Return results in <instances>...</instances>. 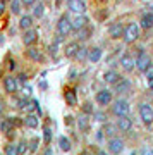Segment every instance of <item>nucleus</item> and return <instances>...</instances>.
<instances>
[{
  "instance_id": "nucleus-1",
  "label": "nucleus",
  "mask_w": 153,
  "mask_h": 155,
  "mask_svg": "<svg viewBox=\"0 0 153 155\" xmlns=\"http://www.w3.org/2000/svg\"><path fill=\"white\" fill-rule=\"evenodd\" d=\"M139 36H141V26H139L138 22H129L126 26V29H124L122 40H124L127 45H131V43H134Z\"/></svg>"
},
{
  "instance_id": "nucleus-2",
  "label": "nucleus",
  "mask_w": 153,
  "mask_h": 155,
  "mask_svg": "<svg viewBox=\"0 0 153 155\" xmlns=\"http://www.w3.org/2000/svg\"><path fill=\"white\" fill-rule=\"evenodd\" d=\"M72 31V24H71V17L67 16V14H62L57 22V33L60 36H67V35Z\"/></svg>"
},
{
  "instance_id": "nucleus-3",
  "label": "nucleus",
  "mask_w": 153,
  "mask_h": 155,
  "mask_svg": "<svg viewBox=\"0 0 153 155\" xmlns=\"http://www.w3.org/2000/svg\"><path fill=\"white\" fill-rule=\"evenodd\" d=\"M151 57L148 55L146 52L143 48H139V54H138V59H136V69L141 72H146V69L151 66Z\"/></svg>"
},
{
  "instance_id": "nucleus-4",
  "label": "nucleus",
  "mask_w": 153,
  "mask_h": 155,
  "mask_svg": "<svg viewBox=\"0 0 153 155\" xmlns=\"http://www.w3.org/2000/svg\"><path fill=\"white\" fill-rule=\"evenodd\" d=\"M112 112H114L117 117H122V116H127L129 114V102L124 98H119L114 102L112 105Z\"/></svg>"
},
{
  "instance_id": "nucleus-5",
  "label": "nucleus",
  "mask_w": 153,
  "mask_h": 155,
  "mask_svg": "<svg viewBox=\"0 0 153 155\" xmlns=\"http://www.w3.org/2000/svg\"><path fill=\"white\" fill-rule=\"evenodd\" d=\"M139 117H141V121L145 124H148V126L153 122V109L150 104H141L139 105Z\"/></svg>"
},
{
  "instance_id": "nucleus-6",
  "label": "nucleus",
  "mask_w": 153,
  "mask_h": 155,
  "mask_svg": "<svg viewBox=\"0 0 153 155\" xmlns=\"http://www.w3.org/2000/svg\"><path fill=\"white\" fill-rule=\"evenodd\" d=\"M67 9L74 14H84L88 7L84 4V0H67Z\"/></svg>"
},
{
  "instance_id": "nucleus-7",
  "label": "nucleus",
  "mask_w": 153,
  "mask_h": 155,
  "mask_svg": "<svg viewBox=\"0 0 153 155\" xmlns=\"http://www.w3.org/2000/svg\"><path fill=\"white\" fill-rule=\"evenodd\" d=\"M21 84H19V81H17V78L14 76H5L4 78V90H5L7 93H16L17 88H19Z\"/></svg>"
},
{
  "instance_id": "nucleus-8",
  "label": "nucleus",
  "mask_w": 153,
  "mask_h": 155,
  "mask_svg": "<svg viewBox=\"0 0 153 155\" xmlns=\"http://www.w3.org/2000/svg\"><path fill=\"white\" fill-rule=\"evenodd\" d=\"M109 152L112 155H119L124 152V141L120 138H110L109 140Z\"/></svg>"
},
{
  "instance_id": "nucleus-9",
  "label": "nucleus",
  "mask_w": 153,
  "mask_h": 155,
  "mask_svg": "<svg viewBox=\"0 0 153 155\" xmlns=\"http://www.w3.org/2000/svg\"><path fill=\"white\" fill-rule=\"evenodd\" d=\"M38 29H28V31H24V35H22V43L28 45V47H31V45H34L36 41H38Z\"/></svg>"
},
{
  "instance_id": "nucleus-10",
  "label": "nucleus",
  "mask_w": 153,
  "mask_h": 155,
  "mask_svg": "<svg viewBox=\"0 0 153 155\" xmlns=\"http://www.w3.org/2000/svg\"><path fill=\"white\" fill-rule=\"evenodd\" d=\"M96 104L98 105H110L112 104V91L110 90H100L96 93Z\"/></svg>"
},
{
  "instance_id": "nucleus-11",
  "label": "nucleus",
  "mask_w": 153,
  "mask_h": 155,
  "mask_svg": "<svg viewBox=\"0 0 153 155\" xmlns=\"http://www.w3.org/2000/svg\"><path fill=\"white\" fill-rule=\"evenodd\" d=\"M71 24H72V29H74V31H81L83 28H86L88 17L84 16V14H76V17L71 19Z\"/></svg>"
},
{
  "instance_id": "nucleus-12",
  "label": "nucleus",
  "mask_w": 153,
  "mask_h": 155,
  "mask_svg": "<svg viewBox=\"0 0 153 155\" xmlns=\"http://www.w3.org/2000/svg\"><path fill=\"white\" fill-rule=\"evenodd\" d=\"M124 26H122V22H114V24H110L109 26V35L110 38H122L124 36Z\"/></svg>"
},
{
  "instance_id": "nucleus-13",
  "label": "nucleus",
  "mask_w": 153,
  "mask_h": 155,
  "mask_svg": "<svg viewBox=\"0 0 153 155\" xmlns=\"http://www.w3.org/2000/svg\"><path fill=\"white\" fill-rule=\"evenodd\" d=\"M115 127L119 129L120 133H127V131H131L132 121H131L127 116H122V117H119V119H117V124H115Z\"/></svg>"
},
{
  "instance_id": "nucleus-14",
  "label": "nucleus",
  "mask_w": 153,
  "mask_h": 155,
  "mask_svg": "<svg viewBox=\"0 0 153 155\" xmlns=\"http://www.w3.org/2000/svg\"><path fill=\"white\" fill-rule=\"evenodd\" d=\"M120 67L126 72H131L134 67H136V61L132 55H122L120 57Z\"/></svg>"
},
{
  "instance_id": "nucleus-15",
  "label": "nucleus",
  "mask_w": 153,
  "mask_h": 155,
  "mask_svg": "<svg viewBox=\"0 0 153 155\" xmlns=\"http://www.w3.org/2000/svg\"><path fill=\"white\" fill-rule=\"evenodd\" d=\"M26 55L29 57L33 62H41L43 61V54H41V50L36 48V47H29V48L26 50Z\"/></svg>"
},
{
  "instance_id": "nucleus-16",
  "label": "nucleus",
  "mask_w": 153,
  "mask_h": 155,
  "mask_svg": "<svg viewBox=\"0 0 153 155\" xmlns=\"http://www.w3.org/2000/svg\"><path fill=\"white\" fill-rule=\"evenodd\" d=\"M81 48V45L77 43V41H71V43H67L66 45V48H64V55L66 57H76V54H77V50Z\"/></svg>"
},
{
  "instance_id": "nucleus-17",
  "label": "nucleus",
  "mask_w": 153,
  "mask_h": 155,
  "mask_svg": "<svg viewBox=\"0 0 153 155\" xmlns=\"http://www.w3.org/2000/svg\"><path fill=\"white\" fill-rule=\"evenodd\" d=\"M22 124H24L26 127H29V129H36L38 124H40V121H38V117L34 116V114H28V116L22 119Z\"/></svg>"
},
{
  "instance_id": "nucleus-18",
  "label": "nucleus",
  "mask_w": 153,
  "mask_h": 155,
  "mask_svg": "<svg viewBox=\"0 0 153 155\" xmlns=\"http://www.w3.org/2000/svg\"><path fill=\"white\" fill-rule=\"evenodd\" d=\"M103 79L109 84H117L122 78H120V74L117 71H107V72H105V76H103Z\"/></svg>"
},
{
  "instance_id": "nucleus-19",
  "label": "nucleus",
  "mask_w": 153,
  "mask_h": 155,
  "mask_svg": "<svg viewBox=\"0 0 153 155\" xmlns=\"http://www.w3.org/2000/svg\"><path fill=\"white\" fill-rule=\"evenodd\" d=\"M100 59H102V48H98V47H93V48L88 50V61L91 62V64L98 62Z\"/></svg>"
},
{
  "instance_id": "nucleus-20",
  "label": "nucleus",
  "mask_w": 153,
  "mask_h": 155,
  "mask_svg": "<svg viewBox=\"0 0 153 155\" xmlns=\"http://www.w3.org/2000/svg\"><path fill=\"white\" fill-rule=\"evenodd\" d=\"M139 26H141V29H150V28H153V14H150V12L143 14L141 21H139Z\"/></svg>"
},
{
  "instance_id": "nucleus-21",
  "label": "nucleus",
  "mask_w": 153,
  "mask_h": 155,
  "mask_svg": "<svg viewBox=\"0 0 153 155\" xmlns=\"http://www.w3.org/2000/svg\"><path fill=\"white\" fill-rule=\"evenodd\" d=\"M19 28H21L22 31L31 29L33 28V17L31 16H21V19H19Z\"/></svg>"
},
{
  "instance_id": "nucleus-22",
  "label": "nucleus",
  "mask_w": 153,
  "mask_h": 155,
  "mask_svg": "<svg viewBox=\"0 0 153 155\" xmlns=\"http://www.w3.org/2000/svg\"><path fill=\"white\" fill-rule=\"evenodd\" d=\"M64 97H66L67 105H71V107H76L77 105V97H76V91H74V90H67Z\"/></svg>"
},
{
  "instance_id": "nucleus-23",
  "label": "nucleus",
  "mask_w": 153,
  "mask_h": 155,
  "mask_svg": "<svg viewBox=\"0 0 153 155\" xmlns=\"http://www.w3.org/2000/svg\"><path fill=\"white\" fill-rule=\"evenodd\" d=\"M129 90H131V83H129L127 79H120L119 83L115 84V91H117V93H126Z\"/></svg>"
},
{
  "instance_id": "nucleus-24",
  "label": "nucleus",
  "mask_w": 153,
  "mask_h": 155,
  "mask_svg": "<svg viewBox=\"0 0 153 155\" xmlns=\"http://www.w3.org/2000/svg\"><path fill=\"white\" fill-rule=\"evenodd\" d=\"M12 126H14V122H12V117L11 119H4V121L0 122V131L2 133H12Z\"/></svg>"
},
{
  "instance_id": "nucleus-25",
  "label": "nucleus",
  "mask_w": 153,
  "mask_h": 155,
  "mask_svg": "<svg viewBox=\"0 0 153 155\" xmlns=\"http://www.w3.org/2000/svg\"><path fill=\"white\" fill-rule=\"evenodd\" d=\"M77 127H79L81 131H84V133L90 129V119H88L84 114H83V116H79V119H77Z\"/></svg>"
},
{
  "instance_id": "nucleus-26",
  "label": "nucleus",
  "mask_w": 153,
  "mask_h": 155,
  "mask_svg": "<svg viewBox=\"0 0 153 155\" xmlns=\"http://www.w3.org/2000/svg\"><path fill=\"white\" fill-rule=\"evenodd\" d=\"M59 147L64 150V152H71L72 143H71V140L67 138V136H60L59 138Z\"/></svg>"
},
{
  "instance_id": "nucleus-27",
  "label": "nucleus",
  "mask_w": 153,
  "mask_h": 155,
  "mask_svg": "<svg viewBox=\"0 0 153 155\" xmlns=\"http://www.w3.org/2000/svg\"><path fill=\"white\" fill-rule=\"evenodd\" d=\"M21 11H22V2L21 0H12L11 2V12L14 16H19Z\"/></svg>"
},
{
  "instance_id": "nucleus-28",
  "label": "nucleus",
  "mask_w": 153,
  "mask_h": 155,
  "mask_svg": "<svg viewBox=\"0 0 153 155\" xmlns=\"http://www.w3.org/2000/svg\"><path fill=\"white\" fill-rule=\"evenodd\" d=\"M21 152H19V145L16 143H11L5 147V155H19Z\"/></svg>"
},
{
  "instance_id": "nucleus-29",
  "label": "nucleus",
  "mask_w": 153,
  "mask_h": 155,
  "mask_svg": "<svg viewBox=\"0 0 153 155\" xmlns=\"http://www.w3.org/2000/svg\"><path fill=\"white\" fill-rule=\"evenodd\" d=\"M43 14H45V4H41V2H40V4H36V5H34L33 16L40 19V17H43Z\"/></svg>"
},
{
  "instance_id": "nucleus-30",
  "label": "nucleus",
  "mask_w": 153,
  "mask_h": 155,
  "mask_svg": "<svg viewBox=\"0 0 153 155\" xmlns=\"http://www.w3.org/2000/svg\"><path fill=\"white\" fill-rule=\"evenodd\" d=\"M88 50H90V48L81 47V48L77 50V54H76V57H74V59H77V61H84V59H88Z\"/></svg>"
},
{
  "instance_id": "nucleus-31",
  "label": "nucleus",
  "mask_w": 153,
  "mask_h": 155,
  "mask_svg": "<svg viewBox=\"0 0 153 155\" xmlns=\"http://www.w3.org/2000/svg\"><path fill=\"white\" fill-rule=\"evenodd\" d=\"M77 35H79L77 38H81V40H88V38H90V35H91V29H90V28H83L81 31H77Z\"/></svg>"
},
{
  "instance_id": "nucleus-32",
  "label": "nucleus",
  "mask_w": 153,
  "mask_h": 155,
  "mask_svg": "<svg viewBox=\"0 0 153 155\" xmlns=\"http://www.w3.org/2000/svg\"><path fill=\"white\" fill-rule=\"evenodd\" d=\"M43 140L47 145H50V141H52V129L50 127H45L43 129Z\"/></svg>"
},
{
  "instance_id": "nucleus-33",
  "label": "nucleus",
  "mask_w": 153,
  "mask_h": 155,
  "mask_svg": "<svg viewBox=\"0 0 153 155\" xmlns=\"http://www.w3.org/2000/svg\"><path fill=\"white\" fill-rule=\"evenodd\" d=\"M93 117H95V121H98V122H105V114L103 112H93Z\"/></svg>"
},
{
  "instance_id": "nucleus-34",
  "label": "nucleus",
  "mask_w": 153,
  "mask_h": 155,
  "mask_svg": "<svg viewBox=\"0 0 153 155\" xmlns=\"http://www.w3.org/2000/svg\"><path fill=\"white\" fill-rule=\"evenodd\" d=\"M57 45H59V43H52V45H50V48H48L50 55H55V54H57Z\"/></svg>"
},
{
  "instance_id": "nucleus-35",
  "label": "nucleus",
  "mask_w": 153,
  "mask_h": 155,
  "mask_svg": "<svg viewBox=\"0 0 153 155\" xmlns=\"http://www.w3.org/2000/svg\"><path fill=\"white\" fill-rule=\"evenodd\" d=\"M141 155H153V148H150V147H145V148L141 150Z\"/></svg>"
},
{
  "instance_id": "nucleus-36",
  "label": "nucleus",
  "mask_w": 153,
  "mask_h": 155,
  "mask_svg": "<svg viewBox=\"0 0 153 155\" xmlns=\"http://www.w3.org/2000/svg\"><path fill=\"white\" fill-rule=\"evenodd\" d=\"M145 74H146V79H150V78H153V64L150 67H148L146 69V72H145Z\"/></svg>"
},
{
  "instance_id": "nucleus-37",
  "label": "nucleus",
  "mask_w": 153,
  "mask_h": 155,
  "mask_svg": "<svg viewBox=\"0 0 153 155\" xmlns=\"http://www.w3.org/2000/svg\"><path fill=\"white\" fill-rule=\"evenodd\" d=\"M26 150H28V143H26V141H22V143H19V152H21V153H24Z\"/></svg>"
},
{
  "instance_id": "nucleus-38",
  "label": "nucleus",
  "mask_w": 153,
  "mask_h": 155,
  "mask_svg": "<svg viewBox=\"0 0 153 155\" xmlns=\"http://www.w3.org/2000/svg\"><path fill=\"white\" fill-rule=\"evenodd\" d=\"M84 112H88V114H90V112H95L93 109H91V104H90V102H86V104H84Z\"/></svg>"
},
{
  "instance_id": "nucleus-39",
  "label": "nucleus",
  "mask_w": 153,
  "mask_h": 155,
  "mask_svg": "<svg viewBox=\"0 0 153 155\" xmlns=\"http://www.w3.org/2000/svg\"><path fill=\"white\" fill-rule=\"evenodd\" d=\"M22 5H34L36 4V0H21Z\"/></svg>"
},
{
  "instance_id": "nucleus-40",
  "label": "nucleus",
  "mask_w": 153,
  "mask_h": 155,
  "mask_svg": "<svg viewBox=\"0 0 153 155\" xmlns=\"http://www.w3.org/2000/svg\"><path fill=\"white\" fill-rule=\"evenodd\" d=\"M26 79H28L26 74H19V76H17V81H19V84H22L24 81H26Z\"/></svg>"
},
{
  "instance_id": "nucleus-41",
  "label": "nucleus",
  "mask_w": 153,
  "mask_h": 155,
  "mask_svg": "<svg viewBox=\"0 0 153 155\" xmlns=\"http://www.w3.org/2000/svg\"><path fill=\"white\" fill-rule=\"evenodd\" d=\"M36 148H38V140L34 138L33 141H31V152H34V150H36Z\"/></svg>"
},
{
  "instance_id": "nucleus-42",
  "label": "nucleus",
  "mask_w": 153,
  "mask_h": 155,
  "mask_svg": "<svg viewBox=\"0 0 153 155\" xmlns=\"http://www.w3.org/2000/svg\"><path fill=\"white\" fill-rule=\"evenodd\" d=\"M9 69H11V71H14V69H16V61H14V59H11V61H9Z\"/></svg>"
},
{
  "instance_id": "nucleus-43",
  "label": "nucleus",
  "mask_w": 153,
  "mask_h": 155,
  "mask_svg": "<svg viewBox=\"0 0 153 155\" xmlns=\"http://www.w3.org/2000/svg\"><path fill=\"white\" fill-rule=\"evenodd\" d=\"M5 12V4H4V0H0V16Z\"/></svg>"
},
{
  "instance_id": "nucleus-44",
  "label": "nucleus",
  "mask_w": 153,
  "mask_h": 155,
  "mask_svg": "<svg viewBox=\"0 0 153 155\" xmlns=\"http://www.w3.org/2000/svg\"><path fill=\"white\" fill-rule=\"evenodd\" d=\"M112 131H114V127H112V126H109V127H107V136H109V134H114Z\"/></svg>"
},
{
  "instance_id": "nucleus-45",
  "label": "nucleus",
  "mask_w": 153,
  "mask_h": 155,
  "mask_svg": "<svg viewBox=\"0 0 153 155\" xmlns=\"http://www.w3.org/2000/svg\"><path fill=\"white\" fill-rule=\"evenodd\" d=\"M148 86L153 90V78H150V79H148Z\"/></svg>"
},
{
  "instance_id": "nucleus-46",
  "label": "nucleus",
  "mask_w": 153,
  "mask_h": 155,
  "mask_svg": "<svg viewBox=\"0 0 153 155\" xmlns=\"http://www.w3.org/2000/svg\"><path fill=\"white\" fill-rule=\"evenodd\" d=\"M4 109H5V105H4V102H2V100H0V114H2V112H4Z\"/></svg>"
},
{
  "instance_id": "nucleus-47",
  "label": "nucleus",
  "mask_w": 153,
  "mask_h": 155,
  "mask_svg": "<svg viewBox=\"0 0 153 155\" xmlns=\"http://www.w3.org/2000/svg\"><path fill=\"white\" fill-rule=\"evenodd\" d=\"M24 91H26V93L29 95V93H31V88H29V86H24Z\"/></svg>"
},
{
  "instance_id": "nucleus-48",
  "label": "nucleus",
  "mask_w": 153,
  "mask_h": 155,
  "mask_svg": "<svg viewBox=\"0 0 153 155\" xmlns=\"http://www.w3.org/2000/svg\"><path fill=\"white\" fill-rule=\"evenodd\" d=\"M71 79H76V71H71Z\"/></svg>"
},
{
  "instance_id": "nucleus-49",
  "label": "nucleus",
  "mask_w": 153,
  "mask_h": 155,
  "mask_svg": "<svg viewBox=\"0 0 153 155\" xmlns=\"http://www.w3.org/2000/svg\"><path fill=\"white\" fill-rule=\"evenodd\" d=\"M98 155H109V153H105V152H100V153Z\"/></svg>"
},
{
  "instance_id": "nucleus-50",
  "label": "nucleus",
  "mask_w": 153,
  "mask_h": 155,
  "mask_svg": "<svg viewBox=\"0 0 153 155\" xmlns=\"http://www.w3.org/2000/svg\"><path fill=\"white\" fill-rule=\"evenodd\" d=\"M151 95H153V91H151Z\"/></svg>"
}]
</instances>
